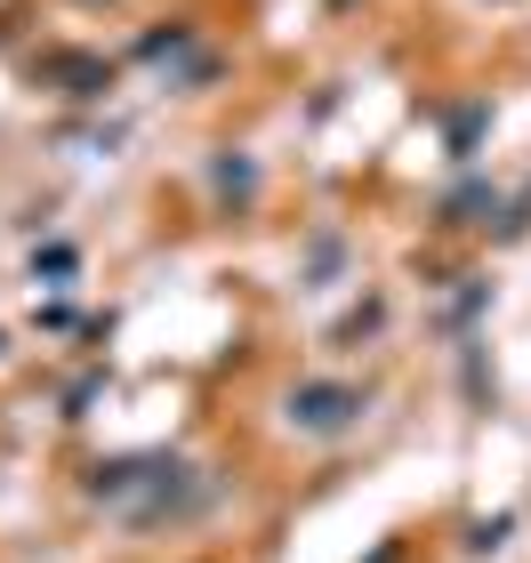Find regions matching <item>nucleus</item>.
Listing matches in <instances>:
<instances>
[{"instance_id": "20e7f679", "label": "nucleus", "mask_w": 531, "mask_h": 563, "mask_svg": "<svg viewBox=\"0 0 531 563\" xmlns=\"http://www.w3.org/2000/svg\"><path fill=\"white\" fill-rule=\"evenodd\" d=\"M339 266H346V242H339V234H322V242H314V258H307V290H322V282H331Z\"/></svg>"}, {"instance_id": "0eeeda50", "label": "nucleus", "mask_w": 531, "mask_h": 563, "mask_svg": "<svg viewBox=\"0 0 531 563\" xmlns=\"http://www.w3.org/2000/svg\"><path fill=\"white\" fill-rule=\"evenodd\" d=\"M508 531H516V516H491V523H475V531H467V548H475V555H491V548H508Z\"/></svg>"}, {"instance_id": "1a4fd4ad", "label": "nucleus", "mask_w": 531, "mask_h": 563, "mask_svg": "<svg viewBox=\"0 0 531 563\" xmlns=\"http://www.w3.org/2000/svg\"><path fill=\"white\" fill-rule=\"evenodd\" d=\"M0 346H9V339H0Z\"/></svg>"}, {"instance_id": "f03ea898", "label": "nucleus", "mask_w": 531, "mask_h": 563, "mask_svg": "<svg viewBox=\"0 0 531 563\" xmlns=\"http://www.w3.org/2000/svg\"><path fill=\"white\" fill-rule=\"evenodd\" d=\"M41 81H57V97H97V89H113V65H97V57H48Z\"/></svg>"}, {"instance_id": "7ed1b4c3", "label": "nucleus", "mask_w": 531, "mask_h": 563, "mask_svg": "<svg viewBox=\"0 0 531 563\" xmlns=\"http://www.w3.org/2000/svg\"><path fill=\"white\" fill-rule=\"evenodd\" d=\"M210 186L234 194V201H250V194H258V169H250V153H218V162H210Z\"/></svg>"}, {"instance_id": "f257e3e1", "label": "nucleus", "mask_w": 531, "mask_h": 563, "mask_svg": "<svg viewBox=\"0 0 531 563\" xmlns=\"http://www.w3.org/2000/svg\"><path fill=\"white\" fill-rule=\"evenodd\" d=\"M370 411V395L363 387H346V378H307V387H290V402H283V419L298 427V434H346L354 419Z\"/></svg>"}, {"instance_id": "423d86ee", "label": "nucleus", "mask_w": 531, "mask_h": 563, "mask_svg": "<svg viewBox=\"0 0 531 563\" xmlns=\"http://www.w3.org/2000/svg\"><path fill=\"white\" fill-rule=\"evenodd\" d=\"M73 266H81V258H73V242H48V250H33V282L48 274V282H65Z\"/></svg>"}, {"instance_id": "39448f33", "label": "nucleus", "mask_w": 531, "mask_h": 563, "mask_svg": "<svg viewBox=\"0 0 531 563\" xmlns=\"http://www.w3.org/2000/svg\"><path fill=\"white\" fill-rule=\"evenodd\" d=\"M475 210H491V186H460L443 201V225H475Z\"/></svg>"}, {"instance_id": "6e6552de", "label": "nucleus", "mask_w": 531, "mask_h": 563, "mask_svg": "<svg viewBox=\"0 0 531 563\" xmlns=\"http://www.w3.org/2000/svg\"><path fill=\"white\" fill-rule=\"evenodd\" d=\"M475 130H484V106H467L460 121H451V153H460V162H467V145H475Z\"/></svg>"}]
</instances>
